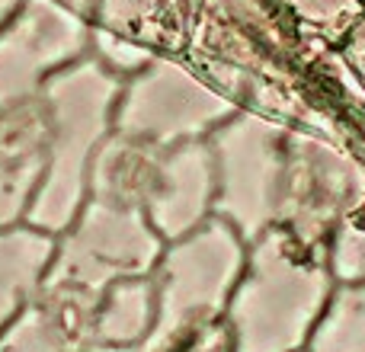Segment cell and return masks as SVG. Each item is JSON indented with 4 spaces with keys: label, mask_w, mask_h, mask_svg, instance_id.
<instances>
[{
    "label": "cell",
    "mask_w": 365,
    "mask_h": 352,
    "mask_svg": "<svg viewBox=\"0 0 365 352\" xmlns=\"http://www.w3.org/2000/svg\"><path fill=\"white\" fill-rule=\"evenodd\" d=\"M334 285L327 247L272 224L247 247V266L225 311L231 352H304Z\"/></svg>",
    "instance_id": "obj_1"
},
{
    "label": "cell",
    "mask_w": 365,
    "mask_h": 352,
    "mask_svg": "<svg viewBox=\"0 0 365 352\" xmlns=\"http://www.w3.org/2000/svg\"><path fill=\"white\" fill-rule=\"evenodd\" d=\"M119 90L122 77L106 71L93 55L68 64L45 83L48 170L26 214V224L58 237L77 218L90 195L93 160L113 135Z\"/></svg>",
    "instance_id": "obj_2"
},
{
    "label": "cell",
    "mask_w": 365,
    "mask_h": 352,
    "mask_svg": "<svg viewBox=\"0 0 365 352\" xmlns=\"http://www.w3.org/2000/svg\"><path fill=\"white\" fill-rule=\"evenodd\" d=\"M90 195L138 208L164 244L177 240L215 214L212 145L208 138L154 145L113 132L93 160Z\"/></svg>",
    "instance_id": "obj_3"
},
{
    "label": "cell",
    "mask_w": 365,
    "mask_h": 352,
    "mask_svg": "<svg viewBox=\"0 0 365 352\" xmlns=\"http://www.w3.org/2000/svg\"><path fill=\"white\" fill-rule=\"evenodd\" d=\"M244 266L247 240L218 214L195 231L167 240L151 272L158 314L141 352H167L195 330L225 321Z\"/></svg>",
    "instance_id": "obj_4"
},
{
    "label": "cell",
    "mask_w": 365,
    "mask_h": 352,
    "mask_svg": "<svg viewBox=\"0 0 365 352\" xmlns=\"http://www.w3.org/2000/svg\"><path fill=\"white\" fill-rule=\"evenodd\" d=\"M164 253V237L145 212L90 195L77 218L55 237V257L42 291L93 295L132 276H151Z\"/></svg>",
    "instance_id": "obj_5"
},
{
    "label": "cell",
    "mask_w": 365,
    "mask_h": 352,
    "mask_svg": "<svg viewBox=\"0 0 365 352\" xmlns=\"http://www.w3.org/2000/svg\"><path fill=\"white\" fill-rule=\"evenodd\" d=\"M285 135L289 125L253 109H237L208 135L215 154V214L225 218L247 247L276 224Z\"/></svg>",
    "instance_id": "obj_6"
},
{
    "label": "cell",
    "mask_w": 365,
    "mask_h": 352,
    "mask_svg": "<svg viewBox=\"0 0 365 352\" xmlns=\"http://www.w3.org/2000/svg\"><path fill=\"white\" fill-rule=\"evenodd\" d=\"M237 113V103L215 90L192 64L173 51H158L138 74L122 81L113 132L154 145L208 138Z\"/></svg>",
    "instance_id": "obj_7"
},
{
    "label": "cell",
    "mask_w": 365,
    "mask_h": 352,
    "mask_svg": "<svg viewBox=\"0 0 365 352\" xmlns=\"http://www.w3.org/2000/svg\"><path fill=\"white\" fill-rule=\"evenodd\" d=\"M365 192V164L324 135L289 128L276 224L298 240L327 247L334 227Z\"/></svg>",
    "instance_id": "obj_8"
},
{
    "label": "cell",
    "mask_w": 365,
    "mask_h": 352,
    "mask_svg": "<svg viewBox=\"0 0 365 352\" xmlns=\"http://www.w3.org/2000/svg\"><path fill=\"white\" fill-rule=\"evenodd\" d=\"M90 55V26L58 0H19L0 29V109L42 96L45 83Z\"/></svg>",
    "instance_id": "obj_9"
},
{
    "label": "cell",
    "mask_w": 365,
    "mask_h": 352,
    "mask_svg": "<svg viewBox=\"0 0 365 352\" xmlns=\"http://www.w3.org/2000/svg\"><path fill=\"white\" fill-rule=\"evenodd\" d=\"M48 170V109L42 96L0 109V227L23 224Z\"/></svg>",
    "instance_id": "obj_10"
},
{
    "label": "cell",
    "mask_w": 365,
    "mask_h": 352,
    "mask_svg": "<svg viewBox=\"0 0 365 352\" xmlns=\"http://www.w3.org/2000/svg\"><path fill=\"white\" fill-rule=\"evenodd\" d=\"M93 29L119 32L158 51L180 55L186 42L189 0H58Z\"/></svg>",
    "instance_id": "obj_11"
},
{
    "label": "cell",
    "mask_w": 365,
    "mask_h": 352,
    "mask_svg": "<svg viewBox=\"0 0 365 352\" xmlns=\"http://www.w3.org/2000/svg\"><path fill=\"white\" fill-rule=\"evenodd\" d=\"M55 237L32 224L0 227V333L38 298Z\"/></svg>",
    "instance_id": "obj_12"
},
{
    "label": "cell",
    "mask_w": 365,
    "mask_h": 352,
    "mask_svg": "<svg viewBox=\"0 0 365 352\" xmlns=\"http://www.w3.org/2000/svg\"><path fill=\"white\" fill-rule=\"evenodd\" d=\"M308 352H365V279L334 285Z\"/></svg>",
    "instance_id": "obj_13"
},
{
    "label": "cell",
    "mask_w": 365,
    "mask_h": 352,
    "mask_svg": "<svg viewBox=\"0 0 365 352\" xmlns=\"http://www.w3.org/2000/svg\"><path fill=\"white\" fill-rule=\"evenodd\" d=\"M64 346H68L64 323L42 295L0 333V352H61Z\"/></svg>",
    "instance_id": "obj_14"
},
{
    "label": "cell",
    "mask_w": 365,
    "mask_h": 352,
    "mask_svg": "<svg viewBox=\"0 0 365 352\" xmlns=\"http://www.w3.org/2000/svg\"><path fill=\"white\" fill-rule=\"evenodd\" d=\"M282 10H289L302 26H308L314 36L340 45L346 32L359 19H365L362 0H272Z\"/></svg>",
    "instance_id": "obj_15"
},
{
    "label": "cell",
    "mask_w": 365,
    "mask_h": 352,
    "mask_svg": "<svg viewBox=\"0 0 365 352\" xmlns=\"http://www.w3.org/2000/svg\"><path fill=\"white\" fill-rule=\"evenodd\" d=\"M327 259L336 282L365 279V192L334 227L327 240Z\"/></svg>",
    "instance_id": "obj_16"
},
{
    "label": "cell",
    "mask_w": 365,
    "mask_h": 352,
    "mask_svg": "<svg viewBox=\"0 0 365 352\" xmlns=\"http://www.w3.org/2000/svg\"><path fill=\"white\" fill-rule=\"evenodd\" d=\"M90 55L106 71H113L115 77L128 81V77L138 74V71L158 55V48H151V45H145V42H135V38H125V36H119V32L93 29V26H90Z\"/></svg>",
    "instance_id": "obj_17"
},
{
    "label": "cell",
    "mask_w": 365,
    "mask_h": 352,
    "mask_svg": "<svg viewBox=\"0 0 365 352\" xmlns=\"http://www.w3.org/2000/svg\"><path fill=\"white\" fill-rule=\"evenodd\" d=\"M167 352H231V336H227L225 321H218V323H208V327L195 330L192 336H186V340Z\"/></svg>",
    "instance_id": "obj_18"
},
{
    "label": "cell",
    "mask_w": 365,
    "mask_h": 352,
    "mask_svg": "<svg viewBox=\"0 0 365 352\" xmlns=\"http://www.w3.org/2000/svg\"><path fill=\"white\" fill-rule=\"evenodd\" d=\"M61 352H141L138 346H100V343H81V346H64Z\"/></svg>",
    "instance_id": "obj_19"
},
{
    "label": "cell",
    "mask_w": 365,
    "mask_h": 352,
    "mask_svg": "<svg viewBox=\"0 0 365 352\" xmlns=\"http://www.w3.org/2000/svg\"><path fill=\"white\" fill-rule=\"evenodd\" d=\"M16 6H19V0H0V29H4V23L13 16Z\"/></svg>",
    "instance_id": "obj_20"
},
{
    "label": "cell",
    "mask_w": 365,
    "mask_h": 352,
    "mask_svg": "<svg viewBox=\"0 0 365 352\" xmlns=\"http://www.w3.org/2000/svg\"><path fill=\"white\" fill-rule=\"evenodd\" d=\"M362 4H365V0H362Z\"/></svg>",
    "instance_id": "obj_21"
},
{
    "label": "cell",
    "mask_w": 365,
    "mask_h": 352,
    "mask_svg": "<svg viewBox=\"0 0 365 352\" xmlns=\"http://www.w3.org/2000/svg\"><path fill=\"white\" fill-rule=\"evenodd\" d=\"M304 352H308V349H304Z\"/></svg>",
    "instance_id": "obj_22"
}]
</instances>
